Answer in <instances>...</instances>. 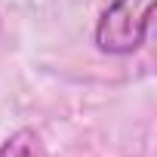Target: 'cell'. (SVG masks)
I'll return each mask as SVG.
<instances>
[{
	"instance_id": "7a4b0ae2",
	"label": "cell",
	"mask_w": 157,
	"mask_h": 157,
	"mask_svg": "<svg viewBox=\"0 0 157 157\" xmlns=\"http://www.w3.org/2000/svg\"><path fill=\"white\" fill-rule=\"evenodd\" d=\"M0 157H46V148L31 126H22L0 142Z\"/></svg>"
},
{
	"instance_id": "6da1fadb",
	"label": "cell",
	"mask_w": 157,
	"mask_h": 157,
	"mask_svg": "<svg viewBox=\"0 0 157 157\" xmlns=\"http://www.w3.org/2000/svg\"><path fill=\"white\" fill-rule=\"evenodd\" d=\"M154 3L157 0H111L93 31L96 49L105 56H132L148 37Z\"/></svg>"
}]
</instances>
